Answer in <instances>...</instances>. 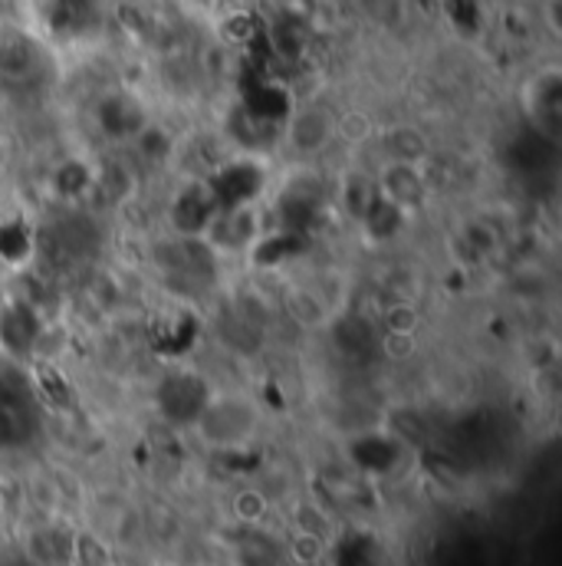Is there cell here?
I'll return each mask as SVG.
<instances>
[{"label":"cell","mask_w":562,"mask_h":566,"mask_svg":"<svg viewBox=\"0 0 562 566\" xmlns=\"http://www.w3.org/2000/svg\"><path fill=\"white\" fill-rule=\"evenodd\" d=\"M194 424L208 441H214L221 448H234V444H244L254 434L257 409L244 396H218V399H208L198 409Z\"/></svg>","instance_id":"obj_1"},{"label":"cell","mask_w":562,"mask_h":566,"mask_svg":"<svg viewBox=\"0 0 562 566\" xmlns=\"http://www.w3.org/2000/svg\"><path fill=\"white\" fill-rule=\"evenodd\" d=\"M375 191L379 198L392 201L405 214L422 211L431 198V181L422 161H405V158H382L375 168Z\"/></svg>","instance_id":"obj_2"},{"label":"cell","mask_w":562,"mask_h":566,"mask_svg":"<svg viewBox=\"0 0 562 566\" xmlns=\"http://www.w3.org/2000/svg\"><path fill=\"white\" fill-rule=\"evenodd\" d=\"M332 142H336V113L326 106H299L286 123V145L303 158L322 155Z\"/></svg>","instance_id":"obj_3"},{"label":"cell","mask_w":562,"mask_h":566,"mask_svg":"<svg viewBox=\"0 0 562 566\" xmlns=\"http://www.w3.org/2000/svg\"><path fill=\"white\" fill-rule=\"evenodd\" d=\"M204 234L211 238V244L218 251H241L257 238V218L247 211V205H234L227 211H214Z\"/></svg>","instance_id":"obj_4"},{"label":"cell","mask_w":562,"mask_h":566,"mask_svg":"<svg viewBox=\"0 0 562 566\" xmlns=\"http://www.w3.org/2000/svg\"><path fill=\"white\" fill-rule=\"evenodd\" d=\"M409 218H412V214H405V211L395 208L392 201L375 198L372 208L365 211V218L359 221V228H362L365 241H372V244H392V241H399V238L405 234Z\"/></svg>","instance_id":"obj_5"},{"label":"cell","mask_w":562,"mask_h":566,"mask_svg":"<svg viewBox=\"0 0 562 566\" xmlns=\"http://www.w3.org/2000/svg\"><path fill=\"white\" fill-rule=\"evenodd\" d=\"M286 306H289L293 319L299 326H309V329L329 326V319H332V306L316 286H293L286 296Z\"/></svg>","instance_id":"obj_6"},{"label":"cell","mask_w":562,"mask_h":566,"mask_svg":"<svg viewBox=\"0 0 562 566\" xmlns=\"http://www.w3.org/2000/svg\"><path fill=\"white\" fill-rule=\"evenodd\" d=\"M339 198H342L346 214L359 224V221L365 218V211L372 208V201L379 198V191H375V178H372V175H365V171H349V175L342 178Z\"/></svg>","instance_id":"obj_7"},{"label":"cell","mask_w":562,"mask_h":566,"mask_svg":"<svg viewBox=\"0 0 562 566\" xmlns=\"http://www.w3.org/2000/svg\"><path fill=\"white\" fill-rule=\"evenodd\" d=\"M382 158H405V161H422L427 158V139L415 126H395L392 133L382 136Z\"/></svg>","instance_id":"obj_8"},{"label":"cell","mask_w":562,"mask_h":566,"mask_svg":"<svg viewBox=\"0 0 562 566\" xmlns=\"http://www.w3.org/2000/svg\"><path fill=\"white\" fill-rule=\"evenodd\" d=\"M375 136H379V129H375V123L365 113L352 109V113L336 116V139L349 142V145L359 148V145H369Z\"/></svg>","instance_id":"obj_9"},{"label":"cell","mask_w":562,"mask_h":566,"mask_svg":"<svg viewBox=\"0 0 562 566\" xmlns=\"http://www.w3.org/2000/svg\"><path fill=\"white\" fill-rule=\"evenodd\" d=\"M382 326L385 333H409V336H418L422 329V310L409 300H399V303H389L385 313H382Z\"/></svg>","instance_id":"obj_10"},{"label":"cell","mask_w":562,"mask_h":566,"mask_svg":"<svg viewBox=\"0 0 562 566\" xmlns=\"http://www.w3.org/2000/svg\"><path fill=\"white\" fill-rule=\"evenodd\" d=\"M267 511H271V504H267L264 491L244 488V491L234 494V514H237V521H244V524H261V521L267 517Z\"/></svg>","instance_id":"obj_11"},{"label":"cell","mask_w":562,"mask_h":566,"mask_svg":"<svg viewBox=\"0 0 562 566\" xmlns=\"http://www.w3.org/2000/svg\"><path fill=\"white\" fill-rule=\"evenodd\" d=\"M289 554H293L296 564H316V560L322 557V537H319L316 531H299V534L293 537Z\"/></svg>","instance_id":"obj_12"},{"label":"cell","mask_w":562,"mask_h":566,"mask_svg":"<svg viewBox=\"0 0 562 566\" xmlns=\"http://www.w3.org/2000/svg\"><path fill=\"white\" fill-rule=\"evenodd\" d=\"M418 349V336L409 333H382V353L389 359H409Z\"/></svg>","instance_id":"obj_13"}]
</instances>
